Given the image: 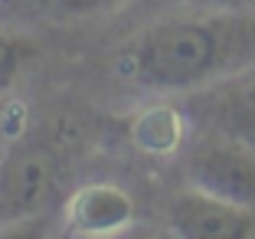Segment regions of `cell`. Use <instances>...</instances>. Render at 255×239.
Here are the masks:
<instances>
[{"instance_id":"10","label":"cell","mask_w":255,"mask_h":239,"mask_svg":"<svg viewBox=\"0 0 255 239\" xmlns=\"http://www.w3.org/2000/svg\"><path fill=\"white\" fill-rule=\"evenodd\" d=\"M53 10L59 13H69V16H82V13H95V10H105L108 3L115 0H49Z\"/></svg>"},{"instance_id":"11","label":"cell","mask_w":255,"mask_h":239,"mask_svg":"<svg viewBox=\"0 0 255 239\" xmlns=\"http://www.w3.org/2000/svg\"><path fill=\"white\" fill-rule=\"evenodd\" d=\"M10 128H7V108L0 112V157H3V148H7V141H10Z\"/></svg>"},{"instance_id":"9","label":"cell","mask_w":255,"mask_h":239,"mask_svg":"<svg viewBox=\"0 0 255 239\" xmlns=\"http://www.w3.org/2000/svg\"><path fill=\"white\" fill-rule=\"evenodd\" d=\"M170 7H210V10H242L255 13V0H160Z\"/></svg>"},{"instance_id":"8","label":"cell","mask_w":255,"mask_h":239,"mask_svg":"<svg viewBox=\"0 0 255 239\" xmlns=\"http://www.w3.org/2000/svg\"><path fill=\"white\" fill-rule=\"evenodd\" d=\"M36 52H39L36 39L0 30V95L16 85V79H20V75L30 69V62L36 59Z\"/></svg>"},{"instance_id":"12","label":"cell","mask_w":255,"mask_h":239,"mask_svg":"<svg viewBox=\"0 0 255 239\" xmlns=\"http://www.w3.org/2000/svg\"><path fill=\"white\" fill-rule=\"evenodd\" d=\"M3 108H7V105H3V98H0V112H3Z\"/></svg>"},{"instance_id":"6","label":"cell","mask_w":255,"mask_h":239,"mask_svg":"<svg viewBox=\"0 0 255 239\" xmlns=\"http://www.w3.org/2000/svg\"><path fill=\"white\" fill-rule=\"evenodd\" d=\"M134 200L118 184H85L66 203V226L75 236H115L134 223Z\"/></svg>"},{"instance_id":"1","label":"cell","mask_w":255,"mask_h":239,"mask_svg":"<svg viewBox=\"0 0 255 239\" xmlns=\"http://www.w3.org/2000/svg\"><path fill=\"white\" fill-rule=\"evenodd\" d=\"M147 23L118 52V72L157 95H187L255 62V13L180 7Z\"/></svg>"},{"instance_id":"3","label":"cell","mask_w":255,"mask_h":239,"mask_svg":"<svg viewBox=\"0 0 255 239\" xmlns=\"http://www.w3.org/2000/svg\"><path fill=\"white\" fill-rule=\"evenodd\" d=\"M187 180L190 187H200L223 200L255 207V151L219 131H210L190 151Z\"/></svg>"},{"instance_id":"2","label":"cell","mask_w":255,"mask_h":239,"mask_svg":"<svg viewBox=\"0 0 255 239\" xmlns=\"http://www.w3.org/2000/svg\"><path fill=\"white\" fill-rule=\"evenodd\" d=\"M62 171V148L43 131H20L0 157V226L36 217L53 200Z\"/></svg>"},{"instance_id":"4","label":"cell","mask_w":255,"mask_h":239,"mask_svg":"<svg viewBox=\"0 0 255 239\" xmlns=\"http://www.w3.org/2000/svg\"><path fill=\"white\" fill-rule=\"evenodd\" d=\"M190 121L255 151V62L183 98Z\"/></svg>"},{"instance_id":"5","label":"cell","mask_w":255,"mask_h":239,"mask_svg":"<svg viewBox=\"0 0 255 239\" xmlns=\"http://www.w3.org/2000/svg\"><path fill=\"white\" fill-rule=\"evenodd\" d=\"M167 226L180 239H249L255 236V207L187 187L170 200Z\"/></svg>"},{"instance_id":"7","label":"cell","mask_w":255,"mask_h":239,"mask_svg":"<svg viewBox=\"0 0 255 239\" xmlns=\"http://www.w3.org/2000/svg\"><path fill=\"white\" fill-rule=\"evenodd\" d=\"M187 128H190V115L183 105L154 102L134 115L131 138L147 154H173L187 141Z\"/></svg>"}]
</instances>
